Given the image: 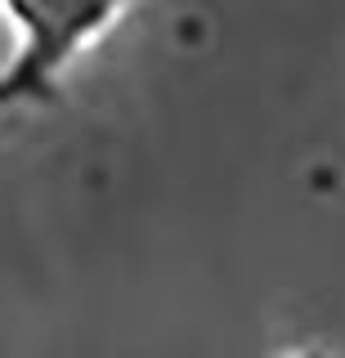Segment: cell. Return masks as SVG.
Here are the masks:
<instances>
[{
	"mask_svg": "<svg viewBox=\"0 0 345 358\" xmlns=\"http://www.w3.org/2000/svg\"><path fill=\"white\" fill-rule=\"evenodd\" d=\"M27 18H36L41 36L50 41V50H68L72 41H81L90 27H99L113 0H18Z\"/></svg>",
	"mask_w": 345,
	"mask_h": 358,
	"instance_id": "obj_1",
	"label": "cell"
}]
</instances>
